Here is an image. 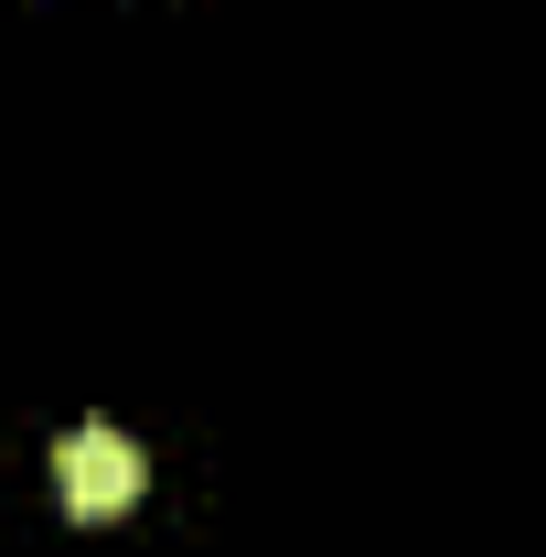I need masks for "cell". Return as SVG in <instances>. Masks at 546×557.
Segmentation results:
<instances>
[{"label": "cell", "mask_w": 546, "mask_h": 557, "mask_svg": "<svg viewBox=\"0 0 546 557\" xmlns=\"http://www.w3.org/2000/svg\"><path fill=\"white\" fill-rule=\"evenodd\" d=\"M139 483H150V461L129 450V429L86 418V429L54 440V493H65V515H129Z\"/></svg>", "instance_id": "1"}]
</instances>
